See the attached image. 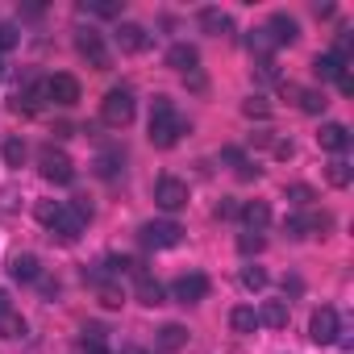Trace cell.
<instances>
[{"label":"cell","instance_id":"cell-2","mask_svg":"<svg viewBox=\"0 0 354 354\" xmlns=\"http://www.w3.org/2000/svg\"><path fill=\"white\" fill-rule=\"evenodd\" d=\"M184 133H188V121L180 117V109H175L167 96H154V109H150V146L171 150Z\"/></svg>","mask_w":354,"mask_h":354},{"label":"cell","instance_id":"cell-13","mask_svg":"<svg viewBox=\"0 0 354 354\" xmlns=\"http://www.w3.org/2000/svg\"><path fill=\"white\" fill-rule=\"evenodd\" d=\"M117 42H121V50H129V55H138V50H146V46H150V34H146L142 26H133V21H125V26L117 30Z\"/></svg>","mask_w":354,"mask_h":354},{"label":"cell","instance_id":"cell-14","mask_svg":"<svg viewBox=\"0 0 354 354\" xmlns=\"http://www.w3.org/2000/svg\"><path fill=\"white\" fill-rule=\"evenodd\" d=\"M317 142H321L325 150H333V154H342V150L350 146V129H346V125H337V121H329V125H321V133H317Z\"/></svg>","mask_w":354,"mask_h":354},{"label":"cell","instance_id":"cell-24","mask_svg":"<svg viewBox=\"0 0 354 354\" xmlns=\"http://www.w3.org/2000/svg\"><path fill=\"white\" fill-rule=\"evenodd\" d=\"M201 26H205L209 34H230V17H225L221 9H205V13H201Z\"/></svg>","mask_w":354,"mask_h":354},{"label":"cell","instance_id":"cell-36","mask_svg":"<svg viewBox=\"0 0 354 354\" xmlns=\"http://www.w3.org/2000/svg\"><path fill=\"white\" fill-rule=\"evenodd\" d=\"M0 80H5V63H0Z\"/></svg>","mask_w":354,"mask_h":354},{"label":"cell","instance_id":"cell-27","mask_svg":"<svg viewBox=\"0 0 354 354\" xmlns=\"http://www.w3.org/2000/svg\"><path fill=\"white\" fill-rule=\"evenodd\" d=\"M117 167H121V154H117V150H104V154H100V162H96V171L104 175V180H113Z\"/></svg>","mask_w":354,"mask_h":354},{"label":"cell","instance_id":"cell-17","mask_svg":"<svg viewBox=\"0 0 354 354\" xmlns=\"http://www.w3.org/2000/svg\"><path fill=\"white\" fill-rule=\"evenodd\" d=\"M196 63H201V55H196V46H171L167 50V67H175V71H196Z\"/></svg>","mask_w":354,"mask_h":354},{"label":"cell","instance_id":"cell-22","mask_svg":"<svg viewBox=\"0 0 354 354\" xmlns=\"http://www.w3.org/2000/svg\"><path fill=\"white\" fill-rule=\"evenodd\" d=\"M184 342H188V329H184V325H162V329H158V346H162V350H180Z\"/></svg>","mask_w":354,"mask_h":354},{"label":"cell","instance_id":"cell-34","mask_svg":"<svg viewBox=\"0 0 354 354\" xmlns=\"http://www.w3.org/2000/svg\"><path fill=\"white\" fill-rule=\"evenodd\" d=\"M288 201L292 205H308L313 201V188H288Z\"/></svg>","mask_w":354,"mask_h":354},{"label":"cell","instance_id":"cell-26","mask_svg":"<svg viewBox=\"0 0 354 354\" xmlns=\"http://www.w3.org/2000/svg\"><path fill=\"white\" fill-rule=\"evenodd\" d=\"M325 104H329V100H325V92H313V88H308V92H300V109H304V113H325Z\"/></svg>","mask_w":354,"mask_h":354},{"label":"cell","instance_id":"cell-35","mask_svg":"<svg viewBox=\"0 0 354 354\" xmlns=\"http://www.w3.org/2000/svg\"><path fill=\"white\" fill-rule=\"evenodd\" d=\"M238 209H242V201H225V205H217V217H238Z\"/></svg>","mask_w":354,"mask_h":354},{"label":"cell","instance_id":"cell-32","mask_svg":"<svg viewBox=\"0 0 354 354\" xmlns=\"http://www.w3.org/2000/svg\"><path fill=\"white\" fill-rule=\"evenodd\" d=\"M238 250H242V254L263 250V234H242V238H238Z\"/></svg>","mask_w":354,"mask_h":354},{"label":"cell","instance_id":"cell-28","mask_svg":"<svg viewBox=\"0 0 354 354\" xmlns=\"http://www.w3.org/2000/svg\"><path fill=\"white\" fill-rule=\"evenodd\" d=\"M246 46H250V50H263V55H267V50H275V38H271L267 30H250Z\"/></svg>","mask_w":354,"mask_h":354},{"label":"cell","instance_id":"cell-29","mask_svg":"<svg viewBox=\"0 0 354 354\" xmlns=\"http://www.w3.org/2000/svg\"><path fill=\"white\" fill-rule=\"evenodd\" d=\"M5 162H9V167H21V162H26V142L9 138V142H5Z\"/></svg>","mask_w":354,"mask_h":354},{"label":"cell","instance_id":"cell-5","mask_svg":"<svg viewBox=\"0 0 354 354\" xmlns=\"http://www.w3.org/2000/svg\"><path fill=\"white\" fill-rule=\"evenodd\" d=\"M138 238H142L146 250H171V246L184 242V230L175 225V221H146V225L138 230Z\"/></svg>","mask_w":354,"mask_h":354},{"label":"cell","instance_id":"cell-16","mask_svg":"<svg viewBox=\"0 0 354 354\" xmlns=\"http://www.w3.org/2000/svg\"><path fill=\"white\" fill-rule=\"evenodd\" d=\"M267 34L275 38V46H283V42H296V38H300V26H296L288 13H275L271 26H267Z\"/></svg>","mask_w":354,"mask_h":354},{"label":"cell","instance_id":"cell-12","mask_svg":"<svg viewBox=\"0 0 354 354\" xmlns=\"http://www.w3.org/2000/svg\"><path fill=\"white\" fill-rule=\"evenodd\" d=\"M42 104H50V100H46V80H38V84H30L26 92L13 96V109H17V113H38Z\"/></svg>","mask_w":354,"mask_h":354},{"label":"cell","instance_id":"cell-1","mask_svg":"<svg viewBox=\"0 0 354 354\" xmlns=\"http://www.w3.org/2000/svg\"><path fill=\"white\" fill-rule=\"evenodd\" d=\"M88 205H80V201H46V205H38V221L59 238V242H75L80 234H84V225H88Z\"/></svg>","mask_w":354,"mask_h":354},{"label":"cell","instance_id":"cell-7","mask_svg":"<svg viewBox=\"0 0 354 354\" xmlns=\"http://www.w3.org/2000/svg\"><path fill=\"white\" fill-rule=\"evenodd\" d=\"M46 100L50 104H59V109H71V104H80V80L75 75H50L46 80Z\"/></svg>","mask_w":354,"mask_h":354},{"label":"cell","instance_id":"cell-9","mask_svg":"<svg viewBox=\"0 0 354 354\" xmlns=\"http://www.w3.org/2000/svg\"><path fill=\"white\" fill-rule=\"evenodd\" d=\"M171 296L180 300V304H196V300H205L209 296V279L201 275V271H192V275H180L171 283Z\"/></svg>","mask_w":354,"mask_h":354},{"label":"cell","instance_id":"cell-15","mask_svg":"<svg viewBox=\"0 0 354 354\" xmlns=\"http://www.w3.org/2000/svg\"><path fill=\"white\" fill-rule=\"evenodd\" d=\"M9 275L21 279V283H34V279H42V267H38L34 254H13L9 259Z\"/></svg>","mask_w":354,"mask_h":354},{"label":"cell","instance_id":"cell-31","mask_svg":"<svg viewBox=\"0 0 354 354\" xmlns=\"http://www.w3.org/2000/svg\"><path fill=\"white\" fill-rule=\"evenodd\" d=\"M329 184H337V188H346V184H350V167H346L342 158H333V162H329Z\"/></svg>","mask_w":354,"mask_h":354},{"label":"cell","instance_id":"cell-33","mask_svg":"<svg viewBox=\"0 0 354 354\" xmlns=\"http://www.w3.org/2000/svg\"><path fill=\"white\" fill-rule=\"evenodd\" d=\"M13 46H17V30L13 26H0V55L13 50Z\"/></svg>","mask_w":354,"mask_h":354},{"label":"cell","instance_id":"cell-25","mask_svg":"<svg viewBox=\"0 0 354 354\" xmlns=\"http://www.w3.org/2000/svg\"><path fill=\"white\" fill-rule=\"evenodd\" d=\"M80 9H84V13H96V17H117V13H121L117 0H84Z\"/></svg>","mask_w":354,"mask_h":354},{"label":"cell","instance_id":"cell-21","mask_svg":"<svg viewBox=\"0 0 354 354\" xmlns=\"http://www.w3.org/2000/svg\"><path fill=\"white\" fill-rule=\"evenodd\" d=\"M329 225V217H292L288 221V234L292 238H308V234H317V230H325Z\"/></svg>","mask_w":354,"mask_h":354},{"label":"cell","instance_id":"cell-4","mask_svg":"<svg viewBox=\"0 0 354 354\" xmlns=\"http://www.w3.org/2000/svg\"><path fill=\"white\" fill-rule=\"evenodd\" d=\"M38 171H42V180H50V184H59V188H67V184L75 180V162H71L63 150H55V146H46V150L38 154Z\"/></svg>","mask_w":354,"mask_h":354},{"label":"cell","instance_id":"cell-19","mask_svg":"<svg viewBox=\"0 0 354 354\" xmlns=\"http://www.w3.org/2000/svg\"><path fill=\"white\" fill-rule=\"evenodd\" d=\"M259 325L283 329V325H288V304H283V300H267V304L259 308Z\"/></svg>","mask_w":354,"mask_h":354},{"label":"cell","instance_id":"cell-8","mask_svg":"<svg viewBox=\"0 0 354 354\" xmlns=\"http://www.w3.org/2000/svg\"><path fill=\"white\" fill-rule=\"evenodd\" d=\"M75 50L96 67V71H109V50H104V38L96 30H80L75 34Z\"/></svg>","mask_w":354,"mask_h":354},{"label":"cell","instance_id":"cell-23","mask_svg":"<svg viewBox=\"0 0 354 354\" xmlns=\"http://www.w3.org/2000/svg\"><path fill=\"white\" fill-rule=\"evenodd\" d=\"M230 325H234L238 333H254V329H259V313L242 304V308H234V317H230Z\"/></svg>","mask_w":354,"mask_h":354},{"label":"cell","instance_id":"cell-3","mask_svg":"<svg viewBox=\"0 0 354 354\" xmlns=\"http://www.w3.org/2000/svg\"><path fill=\"white\" fill-rule=\"evenodd\" d=\"M133 109H138L133 92H129V88H113V92L104 96V104H100V117H104V125L125 129V125L133 121Z\"/></svg>","mask_w":354,"mask_h":354},{"label":"cell","instance_id":"cell-18","mask_svg":"<svg viewBox=\"0 0 354 354\" xmlns=\"http://www.w3.org/2000/svg\"><path fill=\"white\" fill-rule=\"evenodd\" d=\"M133 275H138V300H142V304H162V296H167V292H162V283H158V279H150L146 271H133Z\"/></svg>","mask_w":354,"mask_h":354},{"label":"cell","instance_id":"cell-6","mask_svg":"<svg viewBox=\"0 0 354 354\" xmlns=\"http://www.w3.org/2000/svg\"><path fill=\"white\" fill-rule=\"evenodd\" d=\"M154 205H158L162 213L184 209V205H188V184H184V180H171V175H162V180L154 184Z\"/></svg>","mask_w":354,"mask_h":354},{"label":"cell","instance_id":"cell-10","mask_svg":"<svg viewBox=\"0 0 354 354\" xmlns=\"http://www.w3.org/2000/svg\"><path fill=\"white\" fill-rule=\"evenodd\" d=\"M308 337L317 346H333L337 342V313L333 308H317L313 321H308Z\"/></svg>","mask_w":354,"mask_h":354},{"label":"cell","instance_id":"cell-30","mask_svg":"<svg viewBox=\"0 0 354 354\" xmlns=\"http://www.w3.org/2000/svg\"><path fill=\"white\" fill-rule=\"evenodd\" d=\"M242 283H246L250 292H259V288H267V271H263V267H246V271H242Z\"/></svg>","mask_w":354,"mask_h":354},{"label":"cell","instance_id":"cell-11","mask_svg":"<svg viewBox=\"0 0 354 354\" xmlns=\"http://www.w3.org/2000/svg\"><path fill=\"white\" fill-rule=\"evenodd\" d=\"M238 217L246 221V234H263V230L271 225V209H267L263 201H246V205L238 209Z\"/></svg>","mask_w":354,"mask_h":354},{"label":"cell","instance_id":"cell-20","mask_svg":"<svg viewBox=\"0 0 354 354\" xmlns=\"http://www.w3.org/2000/svg\"><path fill=\"white\" fill-rule=\"evenodd\" d=\"M342 63H346V59H337V55H317L313 71H317V80H342V75H346Z\"/></svg>","mask_w":354,"mask_h":354}]
</instances>
